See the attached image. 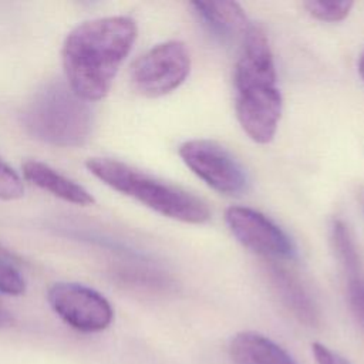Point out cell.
<instances>
[{"label": "cell", "mask_w": 364, "mask_h": 364, "mask_svg": "<svg viewBox=\"0 0 364 364\" xmlns=\"http://www.w3.org/2000/svg\"><path fill=\"white\" fill-rule=\"evenodd\" d=\"M136 36V23L127 16L100 17L74 27L61 50L70 88L88 102L102 100Z\"/></svg>", "instance_id": "obj_1"}, {"label": "cell", "mask_w": 364, "mask_h": 364, "mask_svg": "<svg viewBox=\"0 0 364 364\" xmlns=\"http://www.w3.org/2000/svg\"><path fill=\"white\" fill-rule=\"evenodd\" d=\"M85 166L90 173L107 186L141 202L162 216L193 225H200L210 219V210L206 202L196 195L121 161L90 158Z\"/></svg>", "instance_id": "obj_2"}, {"label": "cell", "mask_w": 364, "mask_h": 364, "mask_svg": "<svg viewBox=\"0 0 364 364\" xmlns=\"http://www.w3.org/2000/svg\"><path fill=\"white\" fill-rule=\"evenodd\" d=\"M27 134L48 145L74 148L84 145L92 132L94 115L88 101L67 82L51 81L40 88L23 111Z\"/></svg>", "instance_id": "obj_3"}, {"label": "cell", "mask_w": 364, "mask_h": 364, "mask_svg": "<svg viewBox=\"0 0 364 364\" xmlns=\"http://www.w3.org/2000/svg\"><path fill=\"white\" fill-rule=\"evenodd\" d=\"M191 55L182 41L171 40L154 46L138 57L129 73L132 88L149 98L176 90L189 75Z\"/></svg>", "instance_id": "obj_4"}, {"label": "cell", "mask_w": 364, "mask_h": 364, "mask_svg": "<svg viewBox=\"0 0 364 364\" xmlns=\"http://www.w3.org/2000/svg\"><path fill=\"white\" fill-rule=\"evenodd\" d=\"M179 156L196 176L220 193L237 195L247 188L249 181L242 164L215 141H186L179 146Z\"/></svg>", "instance_id": "obj_5"}, {"label": "cell", "mask_w": 364, "mask_h": 364, "mask_svg": "<svg viewBox=\"0 0 364 364\" xmlns=\"http://www.w3.org/2000/svg\"><path fill=\"white\" fill-rule=\"evenodd\" d=\"M47 301L65 324L81 333L102 331L114 320L111 303L97 290L80 283H54L47 291Z\"/></svg>", "instance_id": "obj_6"}, {"label": "cell", "mask_w": 364, "mask_h": 364, "mask_svg": "<svg viewBox=\"0 0 364 364\" xmlns=\"http://www.w3.org/2000/svg\"><path fill=\"white\" fill-rule=\"evenodd\" d=\"M225 222L245 247L260 256L291 260L297 255L293 239L259 210L246 206H230L225 212Z\"/></svg>", "instance_id": "obj_7"}, {"label": "cell", "mask_w": 364, "mask_h": 364, "mask_svg": "<svg viewBox=\"0 0 364 364\" xmlns=\"http://www.w3.org/2000/svg\"><path fill=\"white\" fill-rule=\"evenodd\" d=\"M236 117L242 129L257 144H269L282 117L283 97L277 82L236 87Z\"/></svg>", "instance_id": "obj_8"}, {"label": "cell", "mask_w": 364, "mask_h": 364, "mask_svg": "<svg viewBox=\"0 0 364 364\" xmlns=\"http://www.w3.org/2000/svg\"><path fill=\"white\" fill-rule=\"evenodd\" d=\"M266 273L273 291L289 313L299 323L316 327L320 323V311L297 276L277 264H270Z\"/></svg>", "instance_id": "obj_9"}, {"label": "cell", "mask_w": 364, "mask_h": 364, "mask_svg": "<svg viewBox=\"0 0 364 364\" xmlns=\"http://www.w3.org/2000/svg\"><path fill=\"white\" fill-rule=\"evenodd\" d=\"M195 14L206 30L218 40L228 43L245 37L250 23L236 1H192Z\"/></svg>", "instance_id": "obj_10"}, {"label": "cell", "mask_w": 364, "mask_h": 364, "mask_svg": "<svg viewBox=\"0 0 364 364\" xmlns=\"http://www.w3.org/2000/svg\"><path fill=\"white\" fill-rule=\"evenodd\" d=\"M23 176L37 188L78 206H90L95 200L92 195L75 181L61 175L54 168L40 161H26L21 166Z\"/></svg>", "instance_id": "obj_11"}, {"label": "cell", "mask_w": 364, "mask_h": 364, "mask_svg": "<svg viewBox=\"0 0 364 364\" xmlns=\"http://www.w3.org/2000/svg\"><path fill=\"white\" fill-rule=\"evenodd\" d=\"M229 351L233 364H297L282 346L256 331L237 333Z\"/></svg>", "instance_id": "obj_12"}, {"label": "cell", "mask_w": 364, "mask_h": 364, "mask_svg": "<svg viewBox=\"0 0 364 364\" xmlns=\"http://www.w3.org/2000/svg\"><path fill=\"white\" fill-rule=\"evenodd\" d=\"M330 233H331L330 236H331L333 249L336 252V256H337L346 276L363 270L360 253L353 240L348 226L343 220L336 219L331 223Z\"/></svg>", "instance_id": "obj_13"}, {"label": "cell", "mask_w": 364, "mask_h": 364, "mask_svg": "<svg viewBox=\"0 0 364 364\" xmlns=\"http://www.w3.org/2000/svg\"><path fill=\"white\" fill-rule=\"evenodd\" d=\"M353 1L350 0H333V1H324V0H310L304 3V9L307 13L320 21H341L344 20L348 13L353 9Z\"/></svg>", "instance_id": "obj_14"}, {"label": "cell", "mask_w": 364, "mask_h": 364, "mask_svg": "<svg viewBox=\"0 0 364 364\" xmlns=\"http://www.w3.org/2000/svg\"><path fill=\"white\" fill-rule=\"evenodd\" d=\"M347 299L353 317L364 330V270L347 274Z\"/></svg>", "instance_id": "obj_15"}, {"label": "cell", "mask_w": 364, "mask_h": 364, "mask_svg": "<svg viewBox=\"0 0 364 364\" xmlns=\"http://www.w3.org/2000/svg\"><path fill=\"white\" fill-rule=\"evenodd\" d=\"M26 291V280L18 269L0 259V293L7 296H20Z\"/></svg>", "instance_id": "obj_16"}, {"label": "cell", "mask_w": 364, "mask_h": 364, "mask_svg": "<svg viewBox=\"0 0 364 364\" xmlns=\"http://www.w3.org/2000/svg\"><path fill=\"white\" fill-rule=\"evenodd\" d=\"M24 195L20 175L0 159V200H14Z\"/></svg>", "instance_id": "obj_17"}, {"label": "cell", "mask_w": 364, "mask_h": 364, "mask_svg": "<svg viewBox=\"0 0 364 364\" xmlns=\"http://www.w3.org/2000/svg\"><path fill=\"white\" fill-rule=\"evenodd\" d=\"M311 350L317 364H350L343 355L321 343H313Z\"/></svg>", "instance_id": "obj_18"}, {"label": "cell", "mask_w": 364, "mask_h": 364, "mask_svg": "<svg viewBox=\"0 0 364 364\" xmlns=\"http://www.w3.org/2000/svg\"><path fill=\"white\" fill-rule=\"evenodd\" d=\"M10 321H11V317H10L9 311H6L4 309L0 307V327L7 326Z\"/></svg>", "instance_id": "obj_19"}, {"label": "cell", "mask_w": 364, "mask_h": 364, "mask_svg": "<svg viewBox=\"0 0 364 364\" xmlns=\"http://www.w3.org/2000/svg\"><path fill=\"white\" fill-rule=\"evenodd\" d=\"M358 73H360L361 78L364 80V51L361 53V55H360V60H358Z\"/></svg>", "instance_id": "obj_20"}, {"label": "cell", "mask_w": 364, "mask_h": 364, "mask_svg": "<svg viewBox=\"0 0 364 364\" xmlns=\"http://www.w3.org/2000/svg\"><path fill=\"white\" fill-rule=\"evenodd\" d=\"M360 199H361V206H363V210H364V192L361 193V198H360Z\"/></svg>", "instance_id": "obj_21"}]
</instances>
